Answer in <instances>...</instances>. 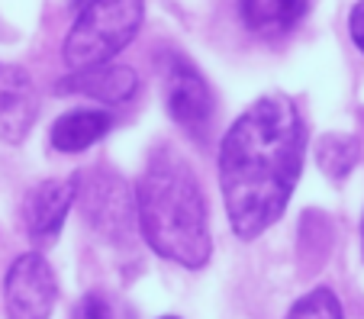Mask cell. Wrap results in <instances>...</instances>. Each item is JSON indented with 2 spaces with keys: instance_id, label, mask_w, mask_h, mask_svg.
Returning a JSON list of instances; mask_svg holds the SVG:
<instances>
[{
  "instance_id": "7a4b0ae2",
  "label": "cell",
  "mask_w": 364,
  "mask_h": 319,
  "mask_svg": "<svg viewBox=\"0 0 364 319\" xmlns=\"http://www.w3.org/2000/svg\"><path fill=\"white\" fill-rule=\"evenodd\" d=\"M136 229L159 258L181 268H203L213 255L210 210L193 168L178 148L159 146L136 184Z\"/></svg>"
},
{
  "instance_id": "9a60e30c",
  "label": "cell",
  "mask_w": 364,
  "mask_h": 319,
  "mask_svg": "<svg viewBox=\"0 0 364 319\" xmlns=\"http://www.w3.org/2000/svg\"><path fill=\"white\" fill-rule=\"evenodd\" d=\"M348 36L355 42V49L364 55V0H358L348 13Z\"/></svg>"
},
{
  "instance_id": "4fadbf2b",
  "label": "cell",
  "mask_w": 364,
  "mask_h": 319,
  "mask_svg": "<svg viewBox=\"0 0 364 319\" xmlns=\"http://www.w3.org/2000/svg\"><path fill=\"white\" fill-rule=\"evenodd\" d=\"M287 319H345V310L329 287H313L290 306Z\"/></svg>"
},
{
  "instance_id": "30bf717a",
  "label": "cell",
  "mask_w": 364,
  "mask_h": 319,
  "mask_svg": "<svg viewBox=\"0 0 364 319\" xmlns=\"http://www.w3.org/2000/svg\"><path fill=\"white\" fill-rule=\"evenodd\" d=\"M309 13V0H239L245 29L258 36H284L296 29Z\"/></svg>"
},
{
  "instance_id": "8992f818",
  "label": "cell",
  "mask_w": 364,
  "mask_h": 319,
  "mask_svg": "<svg viewBox=\"0 0 364 319\" xmlns=\"http://www.w3.org/2000/svg\"><path fill=\"white\" fill-rule=\"evenodd\" d=\"M4 300L10 319H48L58 300V281L52 264L39 252H26L7 268Z\"/></svg>"
},
{
  "instance_id": "ac0fdd59",
  "label": "cell",
  "mask_w": 364,
  "mask_h": 319,
  "mask_svg": "<svg viewBox=\"0 0 364 319\" xmlns=\"http://www.w3.org/2000/svg\"><path fill=\"white\" fill-rule=\"evenodd\" d=\"M161 319H178V316H161Z\"/></svg>"
},
{
  "instance_id": "ba28073f",
  "label": "cell",
  "mask_w": 364,
  "mask_h": 319,
  "mask_svg": "<svg viewBox=\"0 0 364 319\" xmlns=\"http://www.w3.org/2000/svg\"><path fill=\"white\" fill-rule=\"evenodd\" d=\"M36 117H39V90L33 75L20 65L0 62V142L10 146L23 142Z\"/></svg>"
},
{
  "instance_id": "9c48e42d",
  "label": "cell",
  "mask_w": 364,
  "mask_h": 319,
  "mask_svg": "<svg viewBox=\"0 0 364 319\" xmlns=\"http://www.w3.org/2000/svg\"><path fill=\"white\" fill-rule=\"evenodd\" d=\"M55 90L58 94H81V97H90L107 107H119L136 97L139 75L129 65H94L84 71H71L68 77L55 84Z\"/></svg>"
},
{
  "instance_id": "6da1fadb",
  "label": "cell",
  "mask_w": 364,
  "mask_h": 319,
  "mask_svg": "<svg viewBox=\"0 0 364 319\" xmlns=\"http://www.w3.org/2000/svg\"><path fill=\"white\" fill-rule=\"evenodd\" d=\"M306 123L290 97L255 100L220 142V190L232 232L252 242L284 216L306 158Z\"/></svg>"
},
{
  "instance_id": "3957f363",
  "label": "cell",
  "mask_w": 364,
  "mask_h": 319,
  "mask_svg": "<svg viewBox=\"0 0 364 319\" xmlns=\"http://www.w3.org/2000/svg\"><path fill=\"white\" fill-rule=\"evenodd\" d=\"M142 20L145 0H90L77 10V20L65 36V65L71 71L110 65L113 55H119L139 36Z\"/></svg>"
},
{
  "instance_id": "5b68a950",
  "label": "cell",
  "mask_w": 364,
  "mask_h": 319,
  "mask_svg": "<svg viewBox=\"0 0 364 319\" xmlns=\"http://www.w3.org/2000/svg\"><path fill=\"white\" fill-rule=\"evenodd\" d=\"M159 75L171 119L191 136H203L213 119V94H210L206 77L197 71V65L181 52H165L159 62Z\"/></svg>"
},
{
  "instance_id": "2e32d148",
  "label": "cell",
  "mask_w": 364,
  "mask_h": 319,
  "mask_svg": "<svg viewBox=\"0 0 364 319\" xmlns=\"http://www.w3.org/2000/svg\"><path fill=\"white\" fill-rule=\"evenodd\" d=\"M87 4H90V0H71V7H75V10H81V7H87Z\"/></svg>"
},
{
  "instance_id": "5bb4252c",
  "label": "cell",
  "mask_w": 364,
  "mask_h": 319,
  "mask_svg": "<svg viewBox=\"0 0 364 319\" xmlns=\"http://www.w3.org/2000/svg\"><path fill=\"white\" fill-rule=\"evenodd\" d=\"M71 319H132L129 310L107 291H87L75 303Z\"/></svg>"
},
{
  "instance_id": "52a82bcc",
  "label": "cell",
  "mask_w": 364,
  "mask_h": 319,
  "mask_svg": "<svg viewBox=\"0 0 364 319\" xmlns=\"http://www.w3.org/2000/svg\"><path fill=\"white\" fill-rule=\"evenodd\" d=\"M75 207V178L71 180H39L23 200V229L33 242H55Z\"/></svg>"
},
{
  "instance_id": "7c38bea8",
  "label": "cell",
  "mask_w": 364,
  "mask_h": 319,
  "mask_svg": "<svg viewBox=\"0 0 364 319\" xmlns=\"http://www.w3.org/2000/svg\"><path fill=\"white\" fill-rule=\"evenodd\" d=\"M358 158H361V142L345 132H326L316 142V165L323 168L326 178L345 180L355 171Z\"/></svg>"
},
{
  "instance_id": "8fae6325",
  "label": "cell",
  "mask_w": 364,
  "mask_h": 319,
  "mask_svg": "<svg viewBox=\"0 0 364 319\" xmlns=\"http://www.w3.org/2000/svg\"><path fill=\"white\" fill-rule=\"evenodd\" d=\"M110 126H113V119L107 110H68L52 123L48 139H52V146L58 152L75 155V152L90 148L94 142H100L110 132Z\"/></svg>"
},
{
  "instance_id": "277c9868",
  "label": "cell",
  "mask_w": 364,
  "mask_h": 319,
  "mask_svg": "<svg viewBox=\"0 0 364 319\" xmlns=\"http://www.w3.org/2000/svg\"><path fill=\"white\" fill-rule=\"evenodd\" d=\"M75 200L87 226L103 242L123 245L136 232V194L117 171L94 168V171L75 174Z\"/></svg>"
},
{
  "instance_id": "e0dca14e",
  "label": "cell",
  "mask_w": 364,
  "mask_h": 319,
  "mask_svg": "<svg viewBox=\"0 0 364 319\" xmlns=\"http://www.w3.org/2000/svg\"><path fill=\"white\" fill-rule=\"evenodd\" d=\"M361 245H364V220H361Z\"/></svg>"
}]
</instances>
